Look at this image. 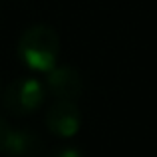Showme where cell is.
I'll return each instance as SVG.
<instances>
[{
  "instance_id": "6da1fadb",
  "label": "cell",
  "mask_w": 157,
  "mask_h": 157,
  "mask_svg": "<svg viewBox=\"0 0 157 157\" xmlns=\"http://www.w3.org/2000/svg\"><path fill=\"white\" fill-rule=\"evenodd\" d=\"M60 50V36L48 24H34V26L26 28L18 38V46H16L22 64L42 74H48L54 66H58Z\"/></svg>"
},
{
  "instance_id": "7a4b0ae2",
  "label": "cell",
  "mask_w": 157,
  "mask_h": 157,
  "mask_svg": "<svg viewBox=\"0 0 157 157\" xmlns=\"http://www.w3.org/2000/svg\"><path fill=\"white\" fill-rule=\"evenodd\" d=\"M46 98V88L36 78H18L2 94V107L14 117H26L38 111Z\"/></svg>"
},
{
  "instance_id": "3957f363",
  "label": "cell",
  "mask_w": 157,
  "mask_h": 157,
  "mask_svg": "<svg viewBox=\"0 0 157 157\" xmlns=\"http://www.w3.org/2000/svg\"><path fill=\"white\" fill-rule=\"evenodd\" d=\"M46 129L52 135L62 139H70L78 135L82 127V113L76 101H66V100H56L54 104L46 109L44 115Z\"/></svg>"
},
{
  "instance_id": "277c9868",
  "label": "cell",
  "mask_w": 157,
  "mask_h": 157,
  "mask_svg": "<svg viewBox=\"0 0 157 157\" xmlns=\"http://www.w3.org/2000/svg\"><path fill=\"white\" fill-rule=\"evenodd\" d=\"M46 92H50L56 100L76 101L84 94V78L68 64L54 66L46 74Z\"/></svg>"
},
{
  "instance_id": "5b68a950",
  "label": "cell",
  "mask_w": 157,
  "mask_h": 157,
  "mask_svg": "<svg viewBox=\"0 0 157 157\" xmlns=\"http://www.w3.org/2000/svg\"><path fill=\"white\" fill-rule=\"evenodd\" d=\"M42 153V141L34 131L28 129H12L6 141L2 155L6 157H40Z\"/></svg>"
},
{
  "instance_id": "8992f818",
  "label": "cell",
  "mask_w": 157,
  "mask_h": 157,
  "mask_svg": "<svg viewBox=\"0 0 157 157\" xmlns=\"http://www.w3.org/2000/svg\"><path fill=\"white\" fill-rule=\"evenodd\" d=\"M46 157H86L84 151L78 149L76 145H58L48 153Z\"/></svg>"
},
{
  "instance_id": "52a82bcc",
  "label": "cell",
  "mask_w": 157,
  "mask_h": 157,
  "mask_svg": "<svg viewBox=\"0 0 157 157\" xmlns=\"http://www.w3.org/2000/svg\"><path fill=\"white\" fill-rule=\"evenodd\" d=\"M10 131H12L10 123L0 115V153H2L4 147H6V141H8V137H10Z\"/></svg>"
}]
</instances>
